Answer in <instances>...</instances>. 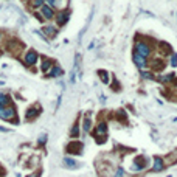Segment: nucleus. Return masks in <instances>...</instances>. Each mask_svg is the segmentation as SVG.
<instances>
[{"instance_id":"f257e3e1","label":"nucleus","mask_w":177,"mask_h":177,"mask_svg":"<svg viewBox=\"0 0 177 177\" xmlns=\"http://www.w3.org/2000/svg\"><path fill=\"white\" fill-rule=\"evenodd\" d=\"M135 54H140V56H143V58H149V56L152 54V47L149 45L146 41H137L135 44Z\"/></svg>"},{"instance_id":"f03ea898","label":"nucleus","mask_w":177,"mask_h":177,"mask_svg":"<svg viewBox=\"0 0 177 177\" xmlns=\"http://www.w3.org/2000/svg\"><path fill=\"white\" fill-rule=\"evenodd\" d=\"M0 118L6 120V121H13V123H17V120H16V107L13 104H9L6 107H0Z\"/></svg>"},{"instance_id":"7ed1b4c3","label":"nucleus","mask_w":177,"mask_h":177,"mask_svg":"<svg viewBox=\"0 0 177 177\" xmlns=\"http://www.w3.org/2000/svg\"><path fill=\"white\" fill-rule=\"evenodd\" d=\"M37 51L36 50H28L26 51V54H25V59H23V62H25V65H34L36 62H37Z\"/></svg>"},{"instance_id":"20e7f679","label":"nucleus","mask_w":177,"mask_h":177,"mask_svg":"<svg viewBox=\"0 0 177 177\" xmlns=\"http://www.w3.org/2000/svg\"><path fill=\"white\" fill-rule=\"evenodd\" d=\"M134 165H130V169L132 171H140V169H145L146 168V158L143 155H138L135 160L132 162Z\"/></svg>"},{"instance_id":"39448f33","label":"nucleus","mask_w":177,"mask_h":177,"mask_svg":"<svg viewBox=\"0 0 177 177\" xmlns=\"http://www.w3.org/2000/svg\"><path fill=\"white\" fill-rule=\"evenodd\" d=\"M67 152L69 154H81L82 152V143L81 142H70L67 145Z\"/></svg>"},{"instance_id":"423d86ee","label":"nucleus","mask_w":177,"mask_h":177,"mask_svg":"<svg viewBox=\"0 0 177 177\" xmlns=\"http://www.w3.org/2000/svg\"><path fill=\"white\" fill-rule=\"evenodd\" d=\"M6 48H8V51H11V53H19L20 48H22V42H19L17 39H11V41L6 42Z\"/></svg>"},{"instance_id":"0eeeda50","label":"nucleus","mask_w":177,"mask_h":177,"mask_svg":"<svg viewBox=\"0 0 177 177\" xmlns=\"http://www.w3.org/2000/svg\"><path fill=\"white\" fill-rule=\"evenodd\" d=\"M69 19H70L69 11H61L59 14H56V23H58L59 26H62V25H65L69 22Z\"/></svg>"},{"instance_id":"6e6552de","label":"nucleus","mask_w":177,"mask_h":177,"mask_svg":"<svg viewBox=\"0 0 177 177\" xmlns=\"http://www.w3.org/2000/svg\"><path fill=\"white\" fill-rule=\"evenodd\" d=\"M41 14L44 19H47V20H50V19L54 17V13H53V8L48 6V5H42L41 6Z\"/></svg>"},{"instance_id":"1a4fd4ad","label":"nucleus","mask_w":177,"mask_h":177,"mask_svg":"<svg viewBox=\"0 0 177 177\" xmlns=\"http://www.w3.org/2000/svg\"><path fill=\"white\" fill-rule=\"evenodd\" d=\"M42 31H44V34H47L48 37H54L56 34H58V28H56L54 25H44Z\"/></svg>"},{"instance_id":"9d476101","label":"nucleus","mask_w":177,"mask_h":177,"mask_svg":"<svg viewBox=\"0 0 177 177\" xmlns=\"http://www.w3.org/2000/svg\"><path fill=\"white\" fill-rule=\"evenodd\" d=\"M134 62L137 64V67H140L142 70H145V69L148 67L146 58H143V56H140V54H135V53H134Z\"/></svg>"},{"instance_id":"9b49d317","label":"nucleus","mask_w":177,"mask_h":177,"mask_svg":"<svg viewBox=\"0 0 177 177\" xmlns=\"http://www.w3.org/2000/svg\"><path fill=\"white\" fill-rule=\"evenodd\" d=\"M62 162H64V166L65 168H70V169H78V168L81 166L76 160H73V158H70V157H65Z\"/></svg>"},{"instance_id":"f8f14e48","label":"nucleus","mask_w":177,"mask_h":177,"mask_svg":"<svg viewBox=\"0 0 177 177\" xmlns=\"http://www.w3.org/2000/svg\"><path fill=\"white\" fill-rule=\"evenodd\" d=\"M107 134V123H102V121H101V123L95 127V135L96 137H104Z\"/></svg>"},{"instance_id":"ddd939ff","label":"nucleus","mask_w":177,"mask_h":177,"mask_svg":"<svg viewBox=\"0 0 177 177\" xmlns=\"http://www.w3.org/2000/svg\"><path fill=\"white\" fill-rule=\"evenodd\" d=\"M39 114H41V107H39V106H34V107H31V109H28V112H26V120H28V121H30V120H34Z\"/></svg>"},{"instance_id":"4468645a","label":"nucleus","mask_w":177,"mask_h":177,"mask_svg":"<svg viewBox=\"0 0 177 177\" xmlns=\"http://www.w3.org/2000/svg\"><path fill=\"white\" fill-rule=\"evenodd\" d=\"M165 168V160L162 157H155L154 158V166H152V169L154 171H162Z\"/></svg>"},{"instance_id":"2eb2a0df","label":"nucleus","mask_w":177,"mask_h":177,"mask_svg":"<svg viewBox=\"0 0 177 177\" xmlns=\"http://www.w3.org/2000/svg\"><path fill=\"white\" fill-rule=\"evenodd\" d=\"M53 65H54V64H53V61H51V59H47V58H44V59H42V64H41V70H42V72H45V73H48V72H50V69L53 67Z\"/></svg>"},{"instance_id":"dca6fc26","label":"nucleus","mask_w":177,"mask_h":177,"mask_svg":"<svg viewBox=\"0 0 177 177\" xmlns=\"http://www.w3.org/2000/svg\"><path fill=\"white\" fill-rule=\"evenodd\" d=\"M61 75H62L61 67H58V65H53V67L50 69V72L47 73V76H48V78H56V76H61Z\"/></svg>"},{"instance_id":"f3484780","label":"nucleus","mask_w":177,"mask_h":177,"mask_svg":"<svg viewBox=\"0 0 177 177\" xmlns=\"http://www.w3.org/2000/svg\"><path fill=\"white\" fill-rule=\"evenodd\" d=\"M158 48H160L162 54H171V47L168 45L166 42H160V44H158Z\"/></svg>"},{"instance_id":"a211bd4d","label":"nucleus","mask_w":177,"mask_h":177,"mask_svg":"<svg viewBox=\"0 0 177 177\" xmlns=\"http://www.w3.org/2000/svg\"><path fill=\"white\" fill-rule=\"evenodd\" d=\"M90 129H92V120H90V117H86L84 118V123H82V130L84 132H89Z\"/></svg>"},{"instance_id":"6ab92c4d","label":"nucleus","mask_w":177,"mask_h":177,"mask_svg":"<svg viewBox=\"0 0 177 177\" xmlns=\"http://www.w3.org/2000/svg\"><path fill=\"white\" fill-rule=\"evenodd\" d=\"M98 75H99V79L104 82V84H109V73L106 72V70H98Z\"/></svg>"},{"instance_id":"aec40b11","label":"nucleus","mask_w":177,"mask_h":177,"mask_svg":"<svg viewBox=\"0 0 177 177\" xmlns=\"http://www.w3.org/2000/svg\"><path fill=\"white\" fill-rule=\"evenodd\" d=\"M9 106V96L5 93H0V107H6Z\"/></svg>"},{"instance_id":"412c9836","label":"nucleus","mask_w":177,"mask_h":177,"mask_svg":"<svg viewBox=\"0 0 177 177\" xmlns=\"http://www.w3.org/2000/svg\"><path fill=\"white\" fill-rule=\"evenodd\" d=\"M158 79H160L162 82H171V81L174 79V75H172V73H169V75H165V76H160Z\"/></svg>"},{"instance_id":"4be33fe9","label":"nucleus","mask_w":177,"mask_h":177,"mask_svg":"<svg viewBox=\"0 0 177 177\" xmlns=\"http://www.w3.org/2000/svg\"><path fill=\"white\" fill-rule=\"evenodd\" d=\"M117 120H120V121H123V123H126V112H124V110L117 112Z\"/></svg>"},{"instance_id":"5701e85b","label":"nucleus","mask_w":177,"mask_h":177,"mask_svg":"<svg viewBox=\"0 0 177 177\" xmlns=\"http://www.w3.org/2000/svg\"><path fill=\"white\" fill-rule=\"evenodd\" d=\"M44 2L45 0H31V6L33 8H41L44 5Z\"/></svg>"},{"instance_id":"b1692460","label":"nucleus","mask_w":177,"mask_h":177,"mask_svg":"<svg viewBox=\"0 0 177 177\" xmlns=\"http://www.w3.org/2000/svg\"><path fill=\"white\" fill-rule=\"evenodd\" d=\"M124 175V169H123V168H117V169H115V172H114V177H123Z\"/></svg>"},{"instance_id":"393cba45","label":"nucleus","mask_w":177,"mask_h":177,"mask_svg":"<svg viewBox=\"0 0 177 177\" xmlns=\"http://www.w3.org/2000/svg\"><path fill=\"white\" fill-rule=\"evenodd\" d=\"M78 134H79V127H78V124H75L73 129H72V132H70V135L72 137H78Z\"/></svg>"},{"instance_id":"a878e982","label":"nucleus","mask_w":177,"mask_h":177,"mask_svg":"<svg viewBox=\"0 0 177 177\" xmlns=\"http://www.w3.org/2000/svg\"><path fill=\"white\" fill-rule=\"evenodd\" d=\"M37 142H39V145H45V142H47V134H41Z\"/></svg>"},{"instance_id":"bb28decb","label":"nucleus","mask_w":177,"mask_h":177,"mask_svg":"<svg viewBox=\"0 0 177 177\" xmlns=\"http://www.w3.org/2000/svg\"><path fill=\"white\" fill-rule=\"evenodd\" d=\"M171 65H172V67H175V65H177V54L175 53L171 54Z\"/></svg>"},{"instance_id":"cd10ccee","label":"nucleus","mask_w":177,"mask_h":177,"mask_svg":"<svg viewBox=\"0 0 177 177\" xmlns=\"http://www.w3.org/2000/svg\"><path fill=\"white\" fill-rule=\"evenodd\" d=\"M142 78H145V79H151L152 75L149 73V72H142Z\"/></svg>"},{"instance_id":"c85d7f7f","label":"nucleus","mask_w":177,"mask_h":177,"mask_svg":"<svg viewBox=\"0 0 177 177\" xmlns=\"http://www.w3.org/2000/svg\"><path fill=\"white\" fill-rule=\"evenodd\" d=\"M47 2H48V6L54 8V6H56V3H58V0H47Z\"/></svg>"},{"instance_id":"c756f323","label":"nucleus","mask_w":177,"mask_h":177,"mask_svg":"<svg viewBox=\"0 0 177 177\" xmlns=\"http://www.w3.org/2000/svg\"><path fill=\"white\" fill-rule=\"evenodd\" d=\"M0 132H8V129H6V127H2V126H0Z\"/></svg>"},{"instance_id":"7c9ffc66","label":"nucleus","mask_w":177,"mask_h":177,"mask_svg":"<svg viewBox=\"0 0 177 177\" xmlns=\"http://www.w3.org/2000/svg\"><path fill=\"white\" fill-rule=\"evenodd\" d=\"M31 177H39V172H34V174H31Z\"/></svg>"},{"instance_id":"2f4dec72","label":"nucleus","mask_w":177,"mask_h":177,"mask_svg":"<svg viewBox=\"0 0 177 177\" xmlns=\"http://www.w3.org/2000/svg\"><path fill=\"white\" fill-rule=\"evenodd\" d=\"M2 39H3V34H2V33H0V42H2Z\"/></svg>"}]
</instances>
